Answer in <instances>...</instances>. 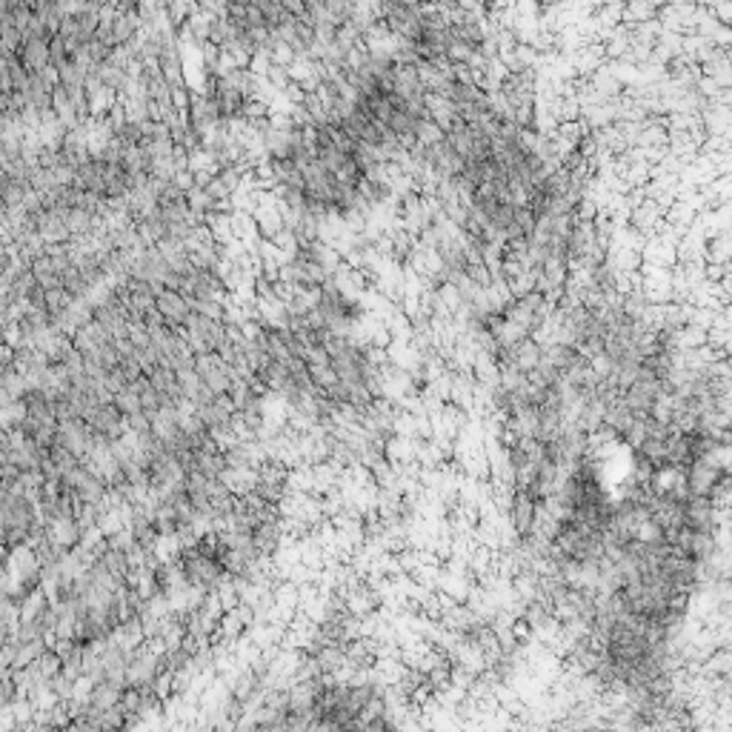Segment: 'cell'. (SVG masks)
Instances as JSON below:
<instances>
[{"label": "cell", "instance_id": "obj_1", "mask_svg": "<svg viewBox=\"0 0 732 732\" xmlns=\"http://www.w3.org/2000/svg\"><path fill=\"white\" fill-rule=\"evenodd\" d=\"M509 515H512V524L518 529V535H532L535 529V515H538V501L521 489H515V498L509 503Z\"/></svg>", "mask_w": 732, "mask_h": 732}, {"label": "cell", "instance_id": "obj_2", "mask_svg": "<svg viewBox=\"0 0 732 732\" xmlns=\"http://www.w3.org/2000/svg\"><path fill=\"white\" fill-rule=\"evenodd\" d=\"M23 418H26V404L23 401H9L6 406H0V432L20 429Z\"/></svg>", "mask_w": 732, "mask_h": 732}, {"label": "cell", "instance_id": "obj_3", "mask_svg": "<svg viewBox=\"0 0 732 732\" xmlns=\"http://www.w3.org/2000/svg\"><path fill=\"white\" fill-rule=\"evenodd\" d=\"M60 667H63V664H60V655H58L52 647H46V650L37 655V661H34V669L40 672V678H46V681H52V678L60 672Z\"/></svg>", "mask_w": 732, "mask_h": 732}, {"label": "cell", "instance_id": "obj_4", "mask_svg": "<svg viewBox=\"0 0 732 732\" xmlns=\"http://www.w3.org/2000/svg\"><path fill=\"white\" fill-rule=\"evenodd\" d=\"M112 404L123 412V415H132V412H141V398H138V392L132 390V386H123L120 392H115V398H112Z\"/></svg>", "mask_w": 732, "mask_h": 732}, {"label": "cell", "instance_id": "obj_5", "mask_svg": "<svg viewBox=\"0 0 732 732\" xmlns=\"http://www.w3.org/2000/svg\"><path fill=\"white\" fill-rule=\"evenodd\" d=\"M12 364H15V347L12 343H0V375H4L6 369H12Z\"/></svg>", "mask_w": 732, "mask_h": 732}, {"label": "cell", "instance_id": "obj_6", "mask_svg": "<svg viewBox=\"0 0 732 732\" xmlns=\"http://www.w3.org/2000/svg\"><path fill=\"white\" fill-rule=\"evenodd\" d=\"M0 463H6V449H0Z\"/></svg>", "mask_w": 732, "mask_h": 732}]
</instances>
